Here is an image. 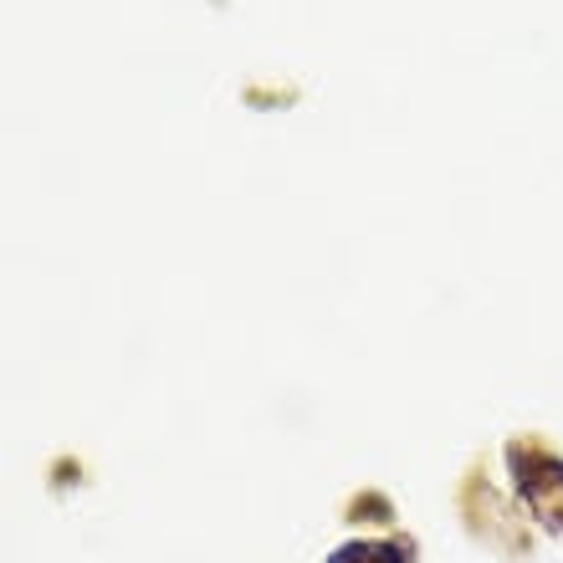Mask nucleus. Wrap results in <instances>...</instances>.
Segmentation results:
<instances>
[{
  "label": "nucleus",
  "mask_w": 563,
  "mask_h": 563,
  "mask_svg": "<svg viewBox=\"0 0 563 563\" xmlns=\"http://www.w3.org/2000/svg\"><path fill=\"white\" fill-rule=\"evenodd\" d=\"M507 472L522 503H543V497H563V456L553 451H528V445H507Z\"/></svg>",
  "instance_id": "obj_1"
},
{
  "label": "nucleus",
  "mask_w": 563,
  "mask_h": 563,
  "mask_svg": "<svg viewBox=\"0 0 563 563\" xmlns=\"http://www.w3.org/2000/svg\"><path fill=\"white\" fill-rule=\"evenodd\" d=\"M328 563H416V543L410 538H354L328 553Z\"/></svg>",
  "instance_id": "obj_2"
},
{
  "label": "nucleus",
  "mask_w": 563,
  "mask_h": 563,
  "mask_svg": "<svg viewBox=\"0 0 563 563\" xmlns=\"http://www.w3.org/2000/svg\"><path fill=\"white\" fill-rule=\"evenodd\" d=\"M553 522H559V528H563V512H559V518H553Z\"/></svg>",
  "instance_id": "obj_3"
}]
</instances>
